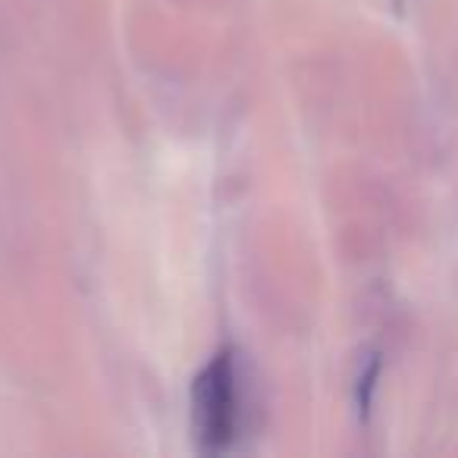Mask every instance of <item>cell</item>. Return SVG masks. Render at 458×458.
I'll use <instances>...</instances> for the list:
<instances>
[{
  "mask_svg": "<svg viewBox=\"0 0 458 458\" xmlns=\"http://www.w3.org/2000/svg\"><path fill=\"white\" fill-rule=\"evenodd\" d=\"M191 424L198 449L220 455L233 445L239 427V377L236 352L220 349L191 383Z\"/></svg>",
  "mask_w": 458,
  "mask_h": 458,
  "instance_id": "cell-1",
  "label": "cell"
},
{
  "mask_svg": "<svg viewBox=\"0 0 458 458\" xmlns=\"http://www.w3.org/2000/svg\"><path fill=\"white\" fill-rule=\"evenodd\" d=\"M377 380H380V355L370 352V355H364L361 368H358V377H355V408H358V414H361V420H368L370 405H374Z\"/></svg>",
  "mask_w": 458,
  "mask_h": 458,
  "instance_id": "cell-2",
  "label": "cell"
}]
</instances>
